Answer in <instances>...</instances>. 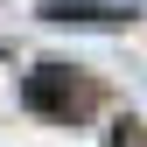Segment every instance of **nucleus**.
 Segmentation results:
<instances>
[{"label": "nucleus", "mask_w": 147, "mask_h": 147, "mask_svg": "<svg viewBox=\"0 0 147 147\" xmlns=\"http://www.w3.org/2000/svg\"><path fill=\"white\" fill-rule=\"evenodd\" d=\"M49 14H56V21H119L126 7H98V0H56Z\"/></svg>", "instance_id": "nucleus-1"}]
</instances>
